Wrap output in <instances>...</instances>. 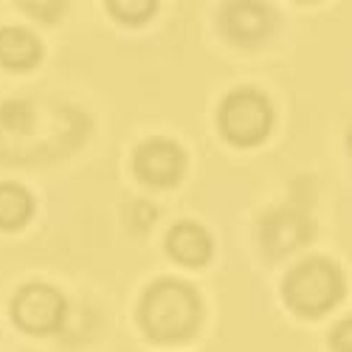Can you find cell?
Wrapping results in <instances>:
<instances>
[{"label":"cell","instance_id":"1","mask_svg":"<svg viewBox=\"0 0 352 352\" xmlns=\"http://www.w3.org/2000/svg\"><path fill=\"white\" fill-rule=\"evenodd\" d=\"M141 327L153 341L175 344L189 338L200 324V299L197 293L175 279L155 282L141 299Z\"/></svg>","mask_w":352,"mask_h":352},{"label":"cell","instance_id":"2","mask_svg":"<svg viewBox=\"0 0 352 352\" xmlns=\"http://www.w3.org/2000/svg\"><path fill=\"white\" fill-rule=\"evenodd\" d=\"M341 274L327 259H307L285 279V299L302 316H321L341 299Z\"/></svg>","mask_w":352,"mask_h":352},{"label":"cell","instance_id":"3","mask_svg":"<svg viewBox=\"0 0 352 352\" xmlns=\"http://www.w3.org/2000/svg\"><path fill=\"white\" fill-rule=\"evenodd\" d=\"M274 110L259 91H237L220 107V130L228 141L251 146L271 133Z\"/></svg>","mask_w":352,"mask_h":352},{"label":"cell","instance_id":"4","mask_svg":"<svg viewBox=\"0 0 352 352\" xmlns=\"http://www.w3.org/2000/svg\"><path fill=\"white\" fill-rule=\"evenodd\" d=\"M12 316L28 333H51L65 318V299L48 285H25L12 302Z\"/></svg>","mask_w":352,"mask_h":352},{"label":"cell","instance_id":"5","mask_svg":"<svg viewBox=\"0 0 352 352\" xmlns=\"http://www.w3.org/2000/svg\"><path fill=\"white\" fill-rule=\"evenodd\" d=\"M186 166L184 150L169 138H150L135 150V172L150 186H175Z\"/></svg>","mask_w":352,"mask_h":352},{"label":"cell","instance_id":"6","mask_svg":"<svg viewBox=\"0 0 352 352\" xmlns=\"http://www.w3.org/2000/svg\"><path fill=\"white\" fill-rule=\"evenodd\" d=\"M310 240V220L302 212L276 209L262 217L259 223V243L271 256H285Z\"/></svg>","mask_w":352,"mask_h":352},{"label":"cell","instance_id":"7","mask_svg":"<svg viewBox=\"0 0 352 352\" xmlns=\"http://www.w3.org/2000/svg\"><path fill=\"white\" fill-rule=\"evenodd\" d=\"M274 25L271 9L262 3H228L223 9V28L226 34L240 45H256L265 40Z\"/></svg>","mask_w":352,"mask_h":352},{"label":"cell","instance_id":"8","mask_svg":"<svg viewBox=\"0 0 352 352\" xmlns=\"http://www.w3.org/2000/svg\"><path fill=\"white\" fill-rule=\"evenodd\" d=\"M166 251L172 254V259L184 262V265H203L212 256V240L203 226L178 223L166 237Z\"/></svg>","mask_w":352,"mask_h":352},{"label":"cell","instance_id":"9","mask_svg":"<svg viewBox=\"0 0 352 352\" xmlns=\"http://www.w3.org/2000/svg\"><path fill=\"white\" fill-rule=\"evenodd\" d=\"M43 45L25 28H0V65L12 71H25L40 63Z\"/></svg>","mask_w":352,"mask_h":352},{"label":"cell","instance_id":"10","mask_svg":"<svg viewBox=\"0 0 352 352\" xmlns=\"http://www.w3.org/2000/svg\"><path fill=\"white\" fill-rule=\"evenodd\" d=\"M34 212V200L17 184H0V228H20Z\"/></svg>","mask_w":352,"mask_h":352},{"label":"cell","instance_id":"11","mask_svg":"<svg viewBox=\"0 0 352 352\" xmlns=\"http://www.w3.org/2000/svg\"><path fill=\"white\" fill-rule=\"evenodd\" d=\"M155 0H135V3H107L110 14L119 17L122 23H144L155 12Z\"/></svg>","mask_w":352,"mask_h":352},{"label":"cell","instance_id":"12","mask_svg":"<svg viewBox=\"0 0 352 352\" xmlns=\"http://www.w3.org/2000/svg\"><path fill=\"white\" fill-rule=\"evenodd\" d=\"M349 333H352V321H349V318L341 321V324L333 330V346H336L338 352H352V346H349Z\"/></svg>","mask_w":352,"mask_h":352}]
</instances>
